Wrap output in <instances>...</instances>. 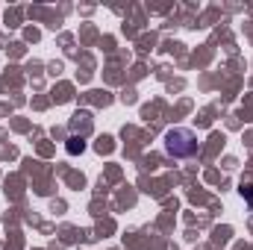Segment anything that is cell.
<instances>
[{"label": "cell", "instance_id": "cell-1", "mask_svg": "<svg viewBox=\"0 0 253 250\" xmlns=\"http://www.w3.org/2000/svg\"><path fill=\"white\" fill-rule=\"evenodd\" d=\"M200 144H197V135L191 132L189 126H174L165 132V153L174 156V159H191L197 156Z\"/></svg>", "mask_w": 253, "mask_h": 250}, {"label": "cell", "instance_id": "cell-3", "mask_svg": "<svg viewBox=\"0 0 253 250\" xmlns=\"http://www.w3.org/2000/svg\"><path fill=\"white\" fill-rule=\"evenodd\" d=\"M83 150H85V141H83V138H77V135H71V138H68V153H71V156H77V153H83Z\"/></svg>", "mask_w": 253, "mask_h": 250}, {"label": "cell", "instance_id": "cell-2", "mask_svg": "<svg viewBox=\"0 0 253 250\" xmlns=\"http://www.w3.org/2000/svg\"><path fill=\"white\" fill-rule=\"evenodd\" d=\"M71 126H74V129L88 132V129H91V115H88V112H77V115H74V121H71Z\"/></svg>", "mask_w": 253, "mask_h": 250}]
</instances>
